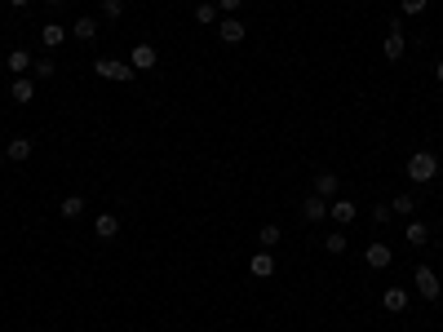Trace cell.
<instances>
[{
    "label": "cell",
    "instance_id": "cell-1",
    "mask_svg": "<svg viewBox=\"0 0 443 332\" xmlns=\"http://www.w3.org/2000/svg\"><path fill=\"white\" fill-rule=\"evenodd\" d=\"M408 177L417 186L435 182V177H439V156H435V151H417V156H408Z\"/></svg>",
    "mask_w": 443,
    "mask_h": 332
},
{
    "label": "cell",
    "instance_id": "cell-2",
    "mask_svg": "<svg viewBox=\"0 0 443 332\" xmlns=\"http://www.w3.org/2000/svg\"><path fill=\"white\" fill-rule=\"evenodd\" d=\"M93 71H98L102 80H115V85H129V80L138 76L129 63H115V58H93Z\"/></svg>",
    "mask_w": 443,
    "mask_h": 332
},
{
    "label": "cell",
    "instance_id": "cell-3",
    "mask_svg": "<svg viewBox=\"0 0 443 332\" xmlns=\"http://www.w3.org/2000/svg\"><path fill=\"white\" fill-rule=\"evenodd\" d=\"M412 283H417V292H421L426 301H439L443 283H439V275H435V266H417V270H412Z\"/></svg>",
    "mask_w": 443,
    "mask_h": 332
},
{
    "label": "cell",
    "instance_id": "cell-4",
    "mask_svg": "<svg viewBox=\"0 0 443 332\" xmlns=\"http://www.w3.org/2000/svg\"><path fill=\"white\" fill-rule=\"evenodd\" d=\"M218 35H222V44H239L248 35V27H244V18L226 14V18H218Z\"/></svg>",
    "mask_w": 443,
    "mask_h": 332
},
{
    "label": "cell",
    "instance_id": "cell-5",
    "mask_svg": "<svg viewBox=\"0 0 443 332\" xmlns=\"http://www.w3.org/2000/svg\"><path fill=\"white\" fill-rule=\"evenodd\" d=\"M328 217L337 222V226H351V222L359 217V204L355 199H328Z\"/></svg>",
    "mask_w": 443,
    "mask_h": 332
},
{
    "label": "cell",
    "instance_id": "cell-6",
    "mask_svg": "<svg viewBox=\"0 0 443 332\" xmlns=\"http://www.w3.org/2000/svg\"><path fill=\"white\" fill-rule=\"evenodd\" d=\"M248 275H257V279H271V275H275V257H271V248H257V253L248 257Z\"/></svg>",
    "mask_w": 443,
    "mask_h": 332
},
{
    "label": "cell",
    "instance_id": "cell-7",
    "mask_svg": "<svg viewBox=\"0 0 443 332\" xmlns=\"http://www.w3.org/2000/svg\"><path fill=\"white\" fill-rule=\"evenodd\" d=\"M155 63H160L155 44H134V53H129V67H134V71H151Z\"/></svg>",
    "mask_w": 443,
    "mask_h": 332
},
{
    "label": "cell",
    "instance_id": "cell-8",
    "mask_svg": "<svg viewBox=\"0 0 443 332\" xmlns=\"http://www.w3.org/2000/svg\"><path fill=\"white\" fill-rule=\"evenodd\" d=\"M364 262H368V266H373V270H386V266L394 262V253H390V244H381V240H377V244H368V253H364Z\"/></svg>",
    "mask_w": 443,
    "mask_h": 332
},
{
    "label": "cell",
    "instance_id": "cell-9",
    "mask_svg": "<svg viewBox=\"0 0 443 332\" xmlns=\"http://www.w3.org/2000/svg\"><path fill=\"white\" fill-rule=\"evenodd\" d=\"M93 235H98V240H115V235H120V217H115V213H98V217H93Z\"/></svg>",
    "mask_w": 443,
    "mask_h": 332
},
{
    "label": "cell",
    "instance_id": "cell-10",
    "mask_svg": "<svg viewBox=\"0 0 443 332\" xmlns=\"http://www.w3.org/2000/svg\"><path fill=\"white\" fill-rule=\"evenodd\" d=\"M302 217H306V222H324V217H328V199L306 195V199H302Z\"/></svg>",
    "mask_w": 443,
    "mask_h": 332
},
{
    "label": "cell",
    "instance_id": "cell-11",
    "mask_svg": "<svg viewBox=\"0 0 443 332\" xmlns=\"http://www.w3.org/2000/svg\"><path fill=\"white\" fill-rule=\"evenodd\" d=\"M5 160H9V164H27V160H31V138H14V142L5 147Z\"/></svg>",
    "mask_w": 443,
    "mask_h": 332
},
{
    "label": "cell",
    "instance_id": "cell-12",
    "mask_svg": "<svg viewBox=\"0 0 443 332\" xmlns=\"http://www.w3.org/2000/svg\"><path fill=\"white\" fill-rule=\"evenodd\" d=\"M9 98H14L18 106H27V102L35 98V80H22V76H14V85H9Z\"/></svg>",
    "mask_w": 443,
    "mask_h": 332
},
{
    "label": "cell",
    "instance_id": "cell-13",
    "mask_svg": "<svg viewBox=\"0 0 443 332\" xmlns=\"http://www.w3.org/2000/svg\"><path fill=\"white\" fill-rule=\"evenodd\" d=\"M403 49H408V40H403V31L394 27V31L386 35V44H381V53H386L390 63H399V58H403Z\"/></svg>",
    "mask_w": 443,
    "mask_h": 332
},
{
    "label": "cell",
    "instance_id": "cell-14",
    "mask_svg": "<svg viewBox=\"0 0 443 332\" xmlns=\"http://www.w3.org/2000/svg\"><path fill=\"white\" fill-rule=\"evenodd\" d=\"M71 35H76V40L80 44H89L93 40V35H98V18H76V22H71V27H67Z\"/></svg>",
    "mask_w": 443,
    "mask_h": 332
},
{
    "label": "cell",
    "instance_id": "cell-15",
    "mask_svg": "<svg viewBox=\"0 0 443 332\" xmlns=\"http://www.w3.org/2000/svg\"><path fill=\"white\" fill-rule=\"evenodd\" d=\"M337 173H315V195L319 199H337Z\"/></svg>",
    "mask_w": 443,
    "mask_h": 332
},
{
    "label": "cell",
    "instance_id": "cell-16",
    "mask_svg": "<svg viewBox=\"0 0 443 332\" xmlns=\"http://www.w3.org/2000/svg\"><path fill=\"white\" fill-rule=\"evenodd\" d=\"M218 18H222V9L213 5V0H200V5H195V22H200V27H218Z\"/></svg>",
    "mask_w": 443,
    "mask_h": 332
},
{
    "label": "cell",
    "instance_id": "cell-17",
    "mask_svg": "<svg viewBox=\"0 0 443 332\" xmlns=\"http://www.w3.org/2000/svg\"><path fill=\"white\" fill-rule=\"evenodd\" d=\"M67 27H58V22H45V27H40V40H45V49H58V44H63L67 40Z\"/></svg>",
    "mask_w": 443,
    "mask_h": 332
},
{
    "label": "cell",
    "instance_id": "cell-18",
    "mask_svg": "<svg viewBox=\"0 0 443 332\" xmlns=\"http://www.w3.org/2000/svg\"><path fill=\"white\" fill-rule=\"evenodd\" d=\"M403 240H408L412 248H426V244H430V226H426V222H408V231H403Z\"/></svg>",
    "mask_w": 443,
    "mask_h": 332
},
{
    "label": "cell",
    "instance_id": "cell-19",
    "mask_svg": "<svg viewBox=\"0 0 443 332\" xmlns=\"http://www.w3.org/2000/svg\"><path fill=\"white\" fill-rule=\"evenodd\" d=\"M381 306H386V310H394V315H403V310H408V292H403V288H386Z\"/></svg>",
    "mask_w": 443,
    "mask_h": 332
},
{
    "label": "cell",
    "instance_id": "cell-20",
    "mask_svg": "<svg viewBox=\"0 0 443 332\" xmlns=\"http://www.w3.org/2000/svg\"><path fill=\"white\" fill-rule=\"evenodd\" d=\"M31 63H35V58H31L27 49H9V71H14V76H22V71H31Z\"/></svg>",
    "mask_w": 443,
    "mask_h": 332
},
{
    "label": "cell",
    "instance_id": "cell-21",
    "mask_svg": "<svg viewBox=\"0 0 443 332\" xmlns=\"http://www.w3.org/2000/svg\"><path fill=\"white\" fill-rule=\"evenodd\" d=\"M58 213H63V217H67V222H76V217H80V213H85V199H80V195H67V199H63V204H58Z\"/></svg>",
    "mask_w": 443,
    "mask_h": 332
},
{
    "label": "cell",
    "instance_id": "cell-22",
    "mask_svg": "<svg viewBox=\"0 0 443 332\" xmlns=\"http://www.w3.org/2000/svg\"><path fill=\"white\" fill-rule=\"evenodd\" d=\"M280 240H284V235H280V226H275V222H266V226L257 231V248H275Z\"/></svg>",
    "mask_w": 443,
    "mask_h": 332
},
{
    "label": "cell",
    "instance_id": "cell-23",
    "mask_svg": "<svg viewBox=\"0 0 443 332\" xmlns=\"http://www.w3.org/2000/svg\"><path fill=\"white\" fill-rule=\"evenodd\" d=\"M412 208H417V199H412V195L390 199V213H394V217H412Z\"/></svg>",
    "mask_w": 443,
    "mask_h": 332
},
{
    "label": "cell",
    "instance_id": "cell-24",
    "mask_svg": "<svg viewBox=\"0 0 443 332\" xmlns=\"http://www.w3.org/2000/svg\"><path fill=\"white\" fill-rule=\"evenodd\" d=\"M324 248H328L332 257H341V253H346V231H332L328 240H324Z\"/></svg>",
    "mask_w": 443,
    "mask_h": 332
},
{
    "label": "cell",
    "instance_id": "cell-25",
    "mask_svg": "<svg viewBox=\"0 0 443 332\" xmlns=\"http://www.w3.org/2000/svg\"><path fill=\"white\" fill-rule=\"evenodd\" d=\"M54 71H58V67L49 63V58H40V63H31V76H35V80H49Z\"/></svg>",
    "mask_w": 443,
    "mask_h": 332
},
{
    "label": "cell",
    "instance_id": "cell-26",
    "mask_svg": "<svg viewBox=\"0 0 443 332\" xmlns=\"http://www.w3.org/2000/svg\"><path fill=\"white\" fill-rule=\"evenodd\" d=\"M426 5H430V0H399V9H403V14H408V18L426 14Z\"/></svg>",
    "mask_w": 443,
    "mask_h": 332
},
{
    "label": "cell",
    "instance_id": "cell-27",
    "mask_svg": "<svg viewBox=\"0 0 443 332\" xmlns=\"http://www.w3.org/2000/svg\"><path fill=\"white\" fill-rule=\"evenodd\" d=\"M102 14L106 18H120V14H124V0H102Z\"/></svg>",
    "mask_w": 443,
    "mask_h": 332
},
{
    "label": "cell",
    "instance_id": "cell-28",
    "mask_svg": "<svg viewBox=\"0 0 443 332\" xmlns=\"http://www.w3.org/2000/svg\"><path fill=\"white\" fill-rule=\"evenodd\" d=\"M390 217H394V213H390V204H377V208H373V222H381V226H386Z\"/></svg>",
    "mask_w": 443,
    "mask_h": 332
},
{
    "label": "cell",
    "instance_id": "cell-29",
    "mask_svg": "<svg viewBox=\"0 0 443 332\" xmlns=\"http://www.w3.org/2000/svg\"><path fill=\"white\" fill-rule=\"evenodd\" d=\"M239 5H244V0H218V9H222V14H235Z\"/></svg>",
    "mask_w": 443,
    "mask_h": 332
},
{
    "label": "cell",
    "instance_id": "cell-30",
    "mask_svg": "<svg viewBox=\"0 0 443 332\" xmlns=\"http://www.w3.org/2000/svg\"><path fill=\"white\" fill-rule=\"evenodd\" d=\"M435 80H439V85H443V58H439V63H435Z\"/></svg>",
    "mask_w": 443,
    "mask_h": 332
},
{
    "label": "cell",
    "instance_id": "cell-31",
    "mask_svg": "<svg viewBox=\"0 0 443 332\" xmlns=\"http://www.w3.org/2000/svg\"><path fill=\"white\" fill-rule=\"evenodd\" d=\"M9 5H14V9H27V5H31V0H9Z\"/></svg>",
    "mask_w": 443,
    "mask_h": 332
},
{
    "label": "cell",
    "instance_id": "cell-32",
    "mask_svg": "<svg viewBox=\"0 0 443 332\" xmlns=\"http://www.w3.org/2000/svg\"><path fill=\"white\" fill-rule=\"evenodd\" d=\"M45 5H63V0H45Z\"/></svg>",
    "mask_w": 443,
    "mask_h": 332
},
{
    "label": "cell",
    "instance_id": "cell-33",
    "mask_svg": "<svg viewBox=\"0 0 443 332\" xmlns=\"http://www.w3.org/2000/svg\"><path fill=\"white\" fill-rule=\"evenodd\" d=\"M0 164H5V151H0Z\"/></svg>",
    "mask_w": 443,
    "mask_h": 332
}]
</instances>
